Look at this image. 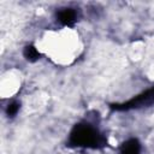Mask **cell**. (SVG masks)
<instances>
[{
    "label": "cell",
    "instance_id": "obj_1",
    "mask_svg": "<svg viewBox=\"0 0 154 154\" xmlns=\"http://www.w3.org/2000/svg\"><path fill=\"white\" fill-rule=\"evenodd\" d=\"M71 140L76 146H90L97 142V131L94 130L90 125L85 124L82 126H77L76 130L71 135Z\"/></svg>",
    "mask_w": 154,
    "mask_h": 154
},
{
    "label": "cell",
    "instance_id": "obj_2",
    "mask_svg": "<svg viewBox=\"0 0 154 154\" xmlns=\"http://www.w3.org/2000/svg\"><path fill=\"white\" fill-rule=\"evenodd\" d=\"M20 76L14 72H7L1 78V95L2 97H12L20 85Z\"/></svg>",
    "mask_w": 154,
    "mask_h": 154
},
{
    "label": "cell",
    "instance_id": "obj_3",
    "mask_svg": "<svg viewBox=\"0 0 154 154\" xmlns=\"http://www.w3.org/2000/svg\"><path fill=\"white\" fill-rule=\"evenodd\" d=\"M55 18H57V22H59L63 26L69 28V26H71L72 24L76 23L77 18H78V13H77L76 8L63 7V8H59L57 11Z\"/></svg>",
    "mask_w": 154,
    "mask_h": 154
},
{
    "label": "cell",
    "instance_id": "obj_4",
    "mask_svg": "<svg viewBox=\"0 0 154 154\" xmlns=\"http://www.w3.org/2000/svg\"><path fill=\"white\" fill-rule=\"evenodd\" d=\"M19 106H20V103L17 102V101H12V102H10L8 106H7V108H6L7 114H8L10 117H14V116L18 113V111H19Z\"/></svg>",
    "mask_w": 154,
    "mask_h": 154
}]
</instances>
